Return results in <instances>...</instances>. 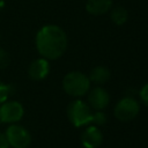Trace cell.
I'll list each match as a JSON object with an SVG mask.
<instances>
[{
	"label": "cell",
	"mask_w": 148,
	"mask_h": 148,
	"mask_svg": "<svg viewBox=\"0 0 148 148\" xmlns=\"http://www.w3.org/2000/svg\"><path fill=\"white\" fill-rule=\"evenodd\" d=\"M35 44L40 57L47 60H56L67 49V35L60 27L46 24L37 31Z\"/></svg>",
	"instance_id": "6da1fadb"
},
{
	"label": "cell",
	"mask_w": 148,
	"mask_h": 148,
	"mask_svg": "<svg viewBox=\"0 0 148 148\" xmlns=\"http://www.w3.org/2000/svg\"><path fill=\"white\" fill-rule=\"evenodd\" d=\"M90 80L88 75L79 71L67 73L62 79L64 91L73 97H81L86 95L90 89Z\"/></svg>",
	"instance_id": "7a4b0ae2"
},
{
	"label": "cell",
	"mask_w": 148,
	"mask_h": 148,
	"mask_svg": "<svg viewBox=\"0 0 148 148\" xmlns=\"http://www.w3.org/2000/svg\"><path fill=\"white\" fill-rule=\"evenodd\" d=\"M67 117L75 127H80L91 123L92 111L88 103L82 99H74L67 106Z\"/></svg>",
	"instance_id": "3957f363"
},
{
	"label": "cell",
	"mask_w": 148,
	"mask_h": 148,
	"mask_svg": "<svg viewBox=\"0 0 148 148\" xmlns=\"http://www.w3.org/2000/svg\"><path fill=\"white\" fill-rule=\"evenodd\" d=\"M3 134L10 148H29L31 145L30 132L17 123L9 124Z\"/></svg>",
	"instance_id": "277c9868"
},
{
	"label": "cell",
	"mask_w": 148,
	"mask_h": 148,
	"mask_svg": "<svg viewBox=\"0 0 148 148\" xmlns=\"http://www.w3.org/2000/svg\"><path fill=\"white\" fill-rule=\"evenodd\" d=\"M140 111V104L133 96L123 97L114 106V117L120 121H130L134 119Z\"/></svg>",
	"instance_id": "5b68a950"
},
{
	"label": "cell",
	"mask_w": 148,
	"mask_h": 148,
	"mask_svg": "<svg viewBox=\"0 0 148 148\" xmlns=\"http://www.w3.org/2000/svg\"><path fill=\"white\" fill-rule=\"evenodd\" d=\"M24 116V108L18 101H6L0 104V123L15 124Z\"/></svg>",
	"instance_id": "8992f818"
},
{
	"label": "cell",
	"mask_w": 148,
	"mask_h": 148,
	"mask_svg": "<svg viewBox=\"0 0 148 148\" xmlns=\"http://www.w3.org/2000/svg\"><path fill=\"white\" fill-rule=\"evenodd\" d=\"M110 102L109 92L102 87H95L88 91V104L91 109L99 111L104 110Z\"/></svg>",
	"instance_id": "52a82bcc"
},
{
	"label": "cell",
	"mask_w": 148,
	"mask_h": 148,
	"mask_svg": "<svg viewBox=\"0 0 148 148\" xmlns=\"http://www.w3.org/2000/svg\"><path fill=\"white\" fill-rule=\"evenodd\" d=\"M50 73V62L47 59L40 57L30 62L28 67V75L34 81L44 80Z\"/></svg>",
	"instance_id": "ba28073f"
},
{
	"label": "cell",
	"mask_w": 148,
	"mask_h": 148,
	"mask_svg": "<svg viewBox=\"0 0 148 148\" xmlns=\"http://www.w3.org/2000/svg\"><path fill=\"white\" fill-rule=\"evenodd\" d=\"M103 142V134L98 126L90 125L81 134V143L84 148H98Z\"/></svg>",
	"instance_id": "9c48e42d"
},
{
	"label": "cell",
	"mask_w": 148,
	"mask_h": 148,
	"mask_svg": "<svg viewBox=\"0 0 148 148\" xmlns=\"http://www.w3.org/2000/svg\"><path fill=\"white\" fill-rule=\"evenodd\" d=\"M112 7V0H87L86 10L95 16H99L110 12Z\"/></svg>",
	"instance_id": "30bf717a"
},
{
	"label": "cell",
	"mask_w": 148,
	"mask_h": 148,
	"mask_svg": "<svg viewBox=\"0 0 148 148\" xmlns=\"http://www.w3.org/2000/svg\"><path fill=\"white\" fill-rule=\"evenodd\" d=\"M88 77L90 82H94L96 84H103L110 79V71L105 66H96L90 71Z\"/></svg>",
	"instance_id": "8fae6325"
},
{
	"label": "cell",
	"mask_w": 148,
	"mask_h": 148,
	"mask_svg": "<svg viewBox=\"0 0 148 148\" xmlns=\"http://www.w3.org/2000/svg\"><path fill=\"white\" fill-rule=\"evenodd\" d=\"M110 17L111 20L113 21L114 24L117 25H123L126 23V21L128 20V12L126 8L121 7V6H118V7H114L112 9H110Z\"/></svg>",
	"instance_id": "7c38bea8"
},
{
	"label": "cell",
	"mask_w": 148,
	"mask_h": 148,
	"mask_svg": "<svg viewBox=\"0 0 148 148\" xmlns=\"http://www.w3.org/2000/svg\"><path fill=\"white\" fill-rule=\"evenodd\" d=\"M12 94H13V87L8 83L0 81V104L6 102Z\"/></svg>",
	"instance_id": "4fadbf2b"
},
{
	"label": "cell",
	"mask_w": 148,
	"mask_h": 148,
	"mask_svg": "<svg viewBox=\"0 0 148 148\" xmlns=\"http://www.w3.org/2000/svg\"><path fill=\"white\" fill-rule=\"evenodd\" d=\"M108 121V118H106V114L99 110V111H96L95 113H92V119H91V123L95 124L96 126H103L105 125Z\"/></svg>",
	"instance_id": "5bb4252c"
},
{
	"label": "cell",
	"mask_w": 148,
	"mask_h": 148,
	"mask_svg": "<svg viewBox=\"0 0 148 148\" xmlns=\"http://www.w3.org/2000/svg\"><path fill=\"white\" fill-rule=\"evenodd\" d=\"M9 62H10L9 53L5 49L0 47V69H5L6 67H8Z\"/></svg>",
	"instance_id": "9a60e30c"
},
{
	"label": "cell",
	"mask_w": 148,
	"mask_h": 148,
	"mask_svg": "<svg viewBox=\"0 0 148 148\" xmlns=\"http://www.w3.org/2000/svg\"><path fill=\"white\" fill-rule=\"evenodd\" d=\"M139 96H140L141 102H142L146 106H148V83H146V84L141 88V90H140V92H139Z\"/></svg>",
	"instance_id": "2e32d148"
},
{
	"label": "cell",
	"mask_w": 148,
	"mask_h": 148,
	"mask_svg": "<svg viewBox=\"0 0 148 148\" xmlns=\"http://www.w3.org/2000/svg\"><path fill=\"white\" fill-rule=\"evenodd\" d=\"M0 148H10L8 142H7V139H6L5 134L1 133V132H0Z\"/></svg>",
	"instance_id": "e0dca14e"
},
{
	"label": "cell",
	"mask_w": 148,
	"mask_h": 148,
	"mask_svg": "<svg viewBox=\"0 0 148 148\" xmlns=\"http://www.w3.org/2000/svg\"><path fill=\"white\" fill-rule=\"evenodd\" d=\"M5 5H6V3H5V0H0V12L5 8Z\"/></svg>",
	"instance_id": "ac0fdd59"
},
{
	"label": "cell",
	"mask_w": 148,
	"mask_h": 148,
	"mask_svg": "<svg viewBox=\"0 0 148 148\" xmlns=\"http://www.w3.org/2000/svg\"><path fill=\"white\" fill-rule=\"evenodd\" d=\"M0 39H1V36H0Z\"/></svg>",
	"instance_id": "d6986e66"
}]
</instances>
